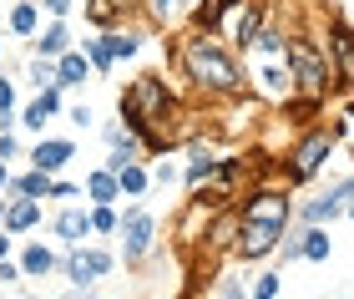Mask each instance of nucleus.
Masks as SVG:
<instances>
[{
  "label": "nucleus",
  "instance_id": "1",
  "mask_svg": "<svg viewBox=\"0 0 354 299\" xmlns=\"http://www.w3.org/2000/svg\"><path fill=\"white\" fill-rule=\"evenodd\" d=\"M117 112L122 122L132 127L142 143H147V152H162L172 143H183V102H177V91L167 87V76L157 71H142L132 87L117 97Z\"/></svg>",
  "mask_w": 354,
  "mask_h": 299
},
{
  "label": "nucleus",
  "instance_id": "31",
  "mask_svg": "<svg viewBox=\"0 0 354 299\" xmlns=\"http://www.w3.org/2000/svg\"><path fill=\"white\" fill-rule=\"evenodd\" d=\"M91 228L96 233H117L122 228V213L111 208V203H91Z\"/></svg>",
  "mask_w": 354,
  "mask_h": 299
},
{
  "label": "nucleus",
  "instance_id": "35",
  "mask_svg": "<svg viewBox=\"0 0 354 299\" xmlns=\"http://www.w3.org/2000/svg\"><path fill=\"white\" fill-rule=\"evenodd\" d=\"M26 279V269L21 264H10V259H0V289H10V284H21Z\"/></svg>",
  "mask_w": 354,
  "mask_h": 299
},
{
  "label": "nucleus",
  "instance_id": "40",
  "mask_svg": "<svg viewBox=\"0 0 354 299\" xmlns=\"http://www.w3.org/2000/svg\"><path fill=\"white\" fill-rule=\"evenodd\" d=\"M41 6L51 10V15H71V0H41Z\"/></svg>",
  "mask_w": 354,
  "mask_h": 299
},
{
  "label": "nucleus",
  "instance_id": "13",
  "mask_svg": "<svg viewBox=\"0 0 354 299\" xmlns=\"http://www.w3.org/2000/svg\"><path fill=\"white\" fill-rule=\"evenodd\" d=\"M76 157V143L71 137H41L36 147H30V167H46V172H61Z\"/></svg>",
  "mask_w": 354,
  "mask_h": 299
},
{
  "label": "nucleus",
  "instance_id": "46",
  "mask_svg": "<svg viewBox=\"0 0 354 299\" xmlns=\"http://www.w3.org/2000/svg\"><path fill=\"white\" fill-rule=\"evenodd\" d=\"M0 46H6V41H0Z\"/></svg>",
  "mask_w": 354,
  "mask_h": 299
},
{
  "label": "nucleus",
  "instance_id": "34",
  "mask_svg": "<svg viewBox=\"0 0 354 299\" xmlns=\"http://www.w3.org/2000/svg\"><path fill=\"white\" fill-rule=\"evenodd\" d=\"M51 198H56V203H71V198H82V188H76V183H66V178L56 172V178H51Z\"/></svg>",
  "mask_w": 354,
  "mask_h": 299
},
{
  "label": "nucleus",
  "instance_id": "6",
  "mask_svg": "<svg viewBox=\"0 0 354 299\" xmlns=\"http://www.w3.org/2000/svg\"><path fill=\"white\" fill-rule=\"evenodd\" d=\"M117 239H122V259L137 269V264L157 248V213H152V208H127Z\"/></svg>",
  "mask_w": 354,
  "mask_h": 299
},
{
  "label": "nucleus",
  "instance_id": "8",
  "mask_svg": "<svg viewBox=\"0 0 354 299\" xmlns=\"http://www.w3.org/2000/svg\"><path fill=\"white\" fill-rule=\"evenodd\" d=\"M238 228H243V208H238V203H223V208L213 213V224H207V233H203L207 274H213V264L223 254H233V248H238Z\"/></svg>",
  "mask_w": 354,
  "mask_h": 299
},
{
  "label": "nucleus",
  "instance_id": "12",
  "mask_svg": "<svg viewBox=\"0 0 354 299\" xmlns=\"http://www.w3.org/2000/svg\"><path fill=\"white\" fill-rule=\"evenodd\" d=\"M51 233L66 248H76V244H86V239H96V228H91V208H76V203H66V208L56 213V224H51Z\"/></svg>",
  "mask_w": 354,
  "mask_h": 299
},
{
  "label": "nucleus",
  "instance_id": "41",
  "mask_svg": "<svg viewBox=\"0 0 354 299\" xmlns=\"http://www.w3.org/2000/svg\"><path fill=\"white\" fill-rule=\"evenodd\" d=\"M10 178H15V172H10L6 157H0V193H10Z\"/></svg>",
  "mask_w": 354,
  "mask_h": 299
},
{
  "label": "nucleus",
  "instance_id": "3",
  "mask_svg": "<svg viewBox=\"0 0 354 299\" xmlns=\"http://www.w3.org/2000/svg\"><path fill=\"white\" fill-rule=\"evenodd\" d=\"M283 66L294 71V91H309V97H324L329 91V51L324 41L309 36V30H288V51H283Z\"/></svg>",
  "mask_w": 354,
  "mask_h": 299
},
{
  "label": "nucleus",
  "instance_id": "23",
  "mask_svg": "<svg viewBox=\"0 0 354 299\" xmlns=\"http://www.w3.org/2000/svg\"><path fill=\"white\" fill-rule=\"evenodd\" d=\"M334 254V239L324 233V224H304V259L309 264H324Z\"/></svg>",
  "mask_w": 354,
  "mask_h": 299
},
{
  "label": "nucleus",
  "instance_id": "27",
  "mask_svg": "<svg viewBox=\"0 0 354 299\" xmlns=\"http://www.w3.org/2000/svg\"><path fill=\"white\" fill-rule=\"evenodd\" d=\"M117 178H122V198H142V193L152 188V172L142 167V163H127V167L117 172Z\"/></svg>",
  "mask_w": 354,
  "mask_h": 299
},
{
  "label": "nucleus",
  "instance_id": "39",
  "mask_svg": "<svg viewBox=\"0 0 354 299\" xmlns=\"http://www.w3.org/2000/svg\"><path fill=\"white\" fill-rule=\"evenodd\" d=\"M0 157H6V163H10V157H21V147H15L10 132H0Z\"/></svg>",
  "mask_w": 354,
  "mask_h": 299
},
{
  "label": "nucleus",
  "instance_id": "5",
  "mask_svg": "<svg viewBox=\"0 0 354 299\" xmlns=\"http://www.w3.org/2000/svg\"><path fill=\"white\" fill-rule=\"evenodd\" d=\"M66 279H71V289H91V284H102V279L117 269V254H111L106 244H76V248H66Z\"/></svg>",
  "mask_w": 354,
  "mask_h": 299
},
{
  "label": "nucleus",
  "instance_id": "17",
  "mask_svg": "<svg viewBox=\"0 0 354 299\" xmlns=\"http://www.w3.org/2000/svg\"><path fill=\"white\" fill-rule=\"evenodd\" d=\"M82 198H86V203H117V198H122V178H117V172H111V167L102 163L96 172H86Z\"/></svg>",
  "mask_w": 354,
  "mask_h": 299
},
{
  "label": "nucleus",
  "instance_id": "21",
  "mask_svg": "<svg viewBox=\"0 0 354 299\" xmlns=\"http://www.w3.org/2000/svg\"><path fill=\"white\" fill-rule=\"evenodd\" d=\"M253 56H263V61H283V51H288V30H279V26H263L259 36H253V46H248Z\"/></svg>",
  "mask_w": 354,
  "mask_h": 299
},
{
  "label": "nucleus",
  "instance_id": "36",
  "mask_svg": "<svg viewBox=\"0 0 354 299\" xmlns=\"http://www.w3.org/2000/svg\"><path fill=\"white\" fill-rule=\"evenodd\" d=\"M172 178H177L172 163H157V167H152V188H172Z\"/></svg>",
  "mask_w": 354,
  "mask_h": 299
},
{
  "label": "nucleus",
  "instance_id": "18",
  "mask_svg": "<svg viewBox=\"0 0 354 299\" xmlns=\"http://www.w3.org/2000/svg\"><path fill=\"white\" fill-rule=\"evenodd\" d=\"M71 51V30H66V15H56L46 30H36V56H51V61H61Z\"/></svg>",
  "mask_w": 354,
  "mask_h": 299
},
{
  "label": "nucleus",
  "instance_id": "10",
  "mask_svg": "<svg viewBox=\"0 0 354 299\" xmlns=\"http://www.w3.org/2000/svg\"><path fill=\"white\" fill-rule=\"evenodd\" d=\"M324 51H329L334 76H339V91H354V26H349V21H339V15L329 21V41H324Z\"/></svg>",
  "mask_w": 354,
  "mask_h": 299
},
{
  "label": "nucleus",
  "instance_id": "45",
  "mask_svg": "<svg viewBox=\"0 0 354 299\" xmlns=\"http://www.w3.org/2000/svg\"><path fill=\"white\" fill-rule=\"evenodd\" d=\"M349 117H354V107H349Z\"/></svg>",
  "mask_w": 354,
  "mask_h": 299
},
{
  "label": "nucleus",
  "instance_id": "15",
  "mask_svg": "<svg viewBox=\"0 0 354 299\" xmlns=\"http://www.w3.org/2000/svg\"><path fill=\"white\" fill-rule=\"evenodd\" d=\"M51 117H61V87H41L36 102L21 112V122H26L30 132H46V122H51Z\"/></svg>",
  "mask_w": 354,
  "mask_h": 299
},
{
  "label": "nucleus",
  "instance_id": "11",
  "mask_svg": "<svg viewBox=\"0 0 354 299\" xmlns=\"http://www.w3.org/2000/svg\"><path fill=\"white\" fill-rule=\"evenodd\" d=\"M238 208H243V218H268V224H283L288 228V218H294L299 203H288V188H253Z\"/></svg>",
  "mask_w": 354,
  "mask_h": 299
},
{
  "label": "nucleus",
  "instance_id": "2",
  "mask_svg": "<svg viewBox=\"0 0 354 299\" xmlns=\"http://www.w3.org/2000/svg\"><path fill=\"white\" fill-rule=\"evenodd\" d=\"M172 61H177V71L187 76V87L198 91V97L233 102V97L248 91V76L238 66V56L218 41V30H187L183 46H172Z\"/></svg>",
  "mask_w": 354,
  "mask_h": 299
},
{
  "label": "nucleus",
  "instance_id": "37",
  "mask_svg": "<svg viewBox=\"0 0 354 299\" xmlns=\"http://www.w3.org/2000/svg\"><path fill=\"white\" fill-rule=\"evenodd\" d=\"M66 117L76 122V127H91V107H86V102H76V107H71V112H66Z\"/></svg>",
  "mask_w": 354,
  "mask_h": 299
},
{
  "label": "nucleus",
  "instance_id": "25",
  "mask_svg": "<svg viewBox=\"0 0 354 299\" xmlns=\"http://www.w3.org/2000/svg\"><path fill=\"white\" fill-rule=\"evenodd\" d=\"M106 46H111V56H117V61H132L142 51V36H137L132 26H111L106 30Z\"/></svg>",
  "mask_w": 354,
  "mask_h": 299
},
{
  "label": "nucleus",
  "instance_id": "42",
  "mask_svg": "<svg viewBox=\"0 0 354 299\" xmlns=\"http://www.w3.org/2000/svg\"><path fill=\"white\" fill-rule=\"evenodd\" d=\"M10 239H15V233H10V228H0V259L10 254Z\"/></svg>",
  "mask_w": 354,
  "mask_h": 299
},
{
  "label": "nucleus",
  "instance_id": "22",
  "mask_svg": "<svg viewBox=\"0 0 354 299\" xmlns=\"http://www.w3.org/2000/svg\"><path fill=\"white\" fill-rule=\"evenodd\" d=\"M36 30H41V6L36 0H15L10 6V36H30L36 41Z\"/></svg>",
  "mask_w": 354,
  "mask_h": 299
},
{
  "label": "nucleus",
  "instance_id": "30",
  "mask_svg": "<svg viewBox=\"0 0 354 299\" xmlns=\"http://www.w3.org/2000/svg\"><path fill=\"white\" fill-rule=\"evenodd\" d=\"M223 26V0H198L192 6V30H218Z\"/></svg>",
  "mask_w": 354,
  "mask_h": 299
},
{
  "label": "nucleus",
  "instance_id": "16",
  "mask_svg": "<svg viewBox=\"0 0 354 299\" xmlns=\"http://www.w3.org/2000/svg\"><path fill=\"white\" fill-rule=\"evenodd\" d=\"M253 76H259V91H263V97H273V102H288V97H294V71L279 66V61H263Z\"/></svg>",
  "mask_w": 354,
  "mask_h": 299
},
{
  "label": "nucleus",
  "instance_id": "7",
  "mask_svg": "<svg viewBox=\"0 0 354 299\" xmlns=\"http://www.w3.org/2000/svg\"><path fill=\"white\" fill-rule=\"evenodd\" d=\"M283 224H268V218H243V228H238V248H233V259H243V264H263L268 254H279V244H283Z\"/></svg>",
  "mask_w": 354,
  "mask_h": 299
},
{
  "label": "nucleus",
  "instance_id": "26",
  "mask_svg": "<svg viewBox=\"0 0 354 299\" xmlns=\"http://www.w3.org/2000/svg\"><path fill=\"white\" fill-rule=\"evenodd\" d=\"M51 178H56V172L30 167V172H21V178H10V188H15V193H30V198H51Z\"/></svg>",
  "mask_w": 354,
  "mask_h": 299
},
{
  "label": "nucleus",
  "instance_id": "9",
  "mask_svg": "<svg viewBox=\"0 0 354 299\" xmlns=\"http://www.w3.org/2000/svg\"><path fill=\"white\" fill-rule=\"evenodd\" d=\"M349 203H354V178H339V183H329L319 198L299 203L294 218H299V224H334V218L349 213Z\"/></svg>",
  "mask_w": 354,
  "mask_h": 299
},
{
  "label": "nucleus",
  "instance_id": "4",
  "mask_svg": "<svg viewBox=\"0 0 354 299\" xmlns=\"http://www.w3.org/2000/svg\"><path fill=\"white\" fill-rule=\"evenodd\" d=\"M334 143H339V127H304V137L294 143V152H288V163H283V183L299 188V183L319 178V167H324V157L334 152Z\"/></svg>",
  "mask_w": 354,
  "mask_h": 299
},
{
  "label": "nucleus",
  "instance_id": "28",
  "mask_svg": "<svg viewBox=\"0 0 354 299\" xmlns=\"http://www.w3.org/2000/svg\"><path fill=\"white\" fill-rule=\"evenodd\" d=\"M177 10H183V0H142V15H147L157 30H167L177 21Z\"/></svg>",
  "mask_w": 354,
  "mask_h": 299
},
{
  "label": "nucleus",
  "instance_id": "43",
  "mask_svg": "<svg viewBox=\"0 0 354 299\" xmlns=\"http://www.w3.org/2000/svg\"><path fill=\"white\" fill-rule=\"evenodd\" d=\"M6 208H10V198H0V224H6Z\"/></svg>",
  "mask_w": 354,
  "mask_h": 299
},
{
  "label": "nucleus",
  "instance_id": "19",
  "mask_svg": "<svg viewBox=\"0 0 354 299\" xmlns=\"http://www.w3.org/2000/svg\"><path fill=\"white\" fill-rule=\"evenodd\" d=\"M86 76H96V71H91V56H86V51H76V46H71V51L56 61V87H61V91H66V87H82Z\"/></svg>",
  "mask_w": 354,
  "mask_h": 299
},
{
  "label": "nucleus",
  "instance_id": "38",
  "mask_svg": "<svg viewBox=\"0 0 354 299\" xmlns=\"http://www.w3.org/2000/svg\"><path fill=\"white\" fill-rule=\"evenodd\" d=\"M218 294H228V299H238V294H248V284H238V279H223V284H213Z\"/></svg>",
  "mask_w": 354,
  "mask_h": 299
},
{
  "label": "nucleus",
  "instance_id": "32",
  "mask_svg": "<svg viewBox=\"0 0 354 299\" xmlns=\"http://www.w3.org/2000/svg\"><path fill=\"white\" fill-rule=\"evenodd\" d=\"M30 87H56V61L51 56H36V61H30Z\"/></svg>",
  "mask_w": 354,
  "mask_h": 299
},
{
  "label": "nucleus",
  "instance_id": "24",
  "mask_svg": "<svg viewBox=\"0 0 354 299\" xmlns=\"http://www.w3.org/2000/svg\"><path fill=\"white\" fill-rule=\"evenodd\" d=\"M223 157L213 147H198L192 152V163H187V188H203V183H213V172H218Z\"/></svg>",
  "mask_w": 354,
  "mask_h": 299
},
{
  "label": "nucleus",
  "instance_id": "33",
  "mask_svg": "<svg viewBox=\"0 0 354 299\" xmlns=\"http://www.w3.org/2000/svg\"><path fill=\"white\" fill-rule=\"evenodd\" d=\"M253 294H259V299H279L283 294V279L279 274H259V279H253Z\"/></svg>",
  "mask_w": 354,
  "mask_h": 299
},
{
  "label": "nucleus",
  "instance_id": "14",
  "mask_svg": "<svg viewBox=\"0 0 354 299\" xmlns=\"http://www.w3.org/2000/svg\"><path fill=\"white\" fill-rule=\"evenodd\" d=\"M41 224V198H30V193H15L10 188V208H6V228L21 239V233H30Z\"/></svg>",
  "mask_w": 354,
  "mask_h": 299
},
{
  "label": "nucleus",
  "instance_id": "29",
  "mask_svg": "<svg viewBox=\"0 0 354 299\" xmlns=\"http://www.w3.org/2000/svg\"><path fill=\"white\" fill-rule=\"evenodd\" d=\"M82 51L91 56V71H96V76H106L111 66H117V56H111V46H106V36H86V46H82Z\"/></svg>",
  "mask_w": 354,
  "mask_h": 299
},
{
  "label": "nucleus",
  "instance_id": "20",
  "mask_svg": "<svg viewBox=\"0 0 354 299\" xmlns=\"http://www.w3.org/2000/svg\"><path fill=\"white\" fill-rule=\"evenodd\" d=\"M56 264H61V259H56L46 244H26V248H21V269H26V279H46Z\"/></svg>",
  "mask_w": 354,
  "mask_h": 299
},
{
  "label": "nucleus",
  "instance_id": "44",
  "mask_svg": "<svg viewBox=\"0 0 354 299\" xmlns=\"http://www.w3.org/2000/svg\"><path fill=\"white\" fill-rule=\"evenodd\" d=\"M344 218H354V203H349V213H344Z\"/></svg>",
  "mask_w": 354,
  "mask_h": 299
}]
</instances>
